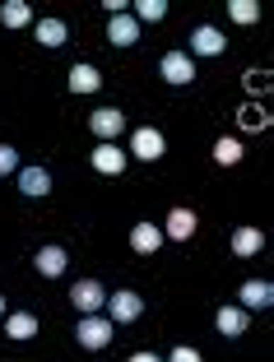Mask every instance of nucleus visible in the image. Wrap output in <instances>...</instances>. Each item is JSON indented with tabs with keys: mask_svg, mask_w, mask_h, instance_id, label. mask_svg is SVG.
Returning <instances> with one entry per match:
<instances>
[{
	"mask_svg": "<svg viewBox=\"0 0 274 362\" xmlns=\"http://www.w3.org/2000/svg\"><path fill=\"white\" fill-rule=\"evenodd\" d=\"M242 126H246V130L270 126V112H261V107H242Z\"/></svg>",
	"mask_w": 274,
	"mask_h": 362,
	"instance_id": "25",
	"label": "nucleus"
},
{
	"mask_svg": "<svg viewBox=\"0 0 274 362\" xmlns=\"http://www.w3.org/2000/svg\"><path fill=\"white\" fill-rule=\"evenodd\" d=\"M103 88V75L93 65H70V93H98Z\"/></svg>",
	"mask_w": 274,
	"mask_h": 362,
	"instance_id": "15",
	"label": "nucleus"
},
{
	"mask_svg": "<svg viewBox=\"0 0 274 362\" xmlns=\"http://www.w3.org/2000/svg\"><path fill=\"white\" fill-rule=\"evenodd\" d=\"M214 325H219V334H228V339H237V334L246 330V311H242V307H219V316H214Z\"/></svg>",
	"mask_w": 274,
	"mask_h": 362,
	"instance_id": "16",
	"label": "nucleus"
},
{
	"mask_svg": "<svg viewBox=\"0 0 274 362\" xmlns=\"http://www.w3.org/2000/svg\"><path fill=\"white\" fill-rule=\"evenodd\" d=\"M242 153H246V144L242 139H219V144H214V163H219V168H232V163H242Z\"/></svg>",
	"mask_w": 274,
	"mask_h": 362,
	"instance_id": "20",
	"label": "nucleus"
},
{
	"mask_svg": "<svg viewBox=\"0 0 274 362\" xmlns=\"http://www.w3.org/2000/svg\"><path fill=\"white\" fill-rule=\"evenodd\" d=\"M65 37H70V28L61 19H38V42L42 47H65Z\"/></svg>",
	"mask_w": 274,
	"mask_h": 362,
	"instance_id": "18",
	"label": "nucleus"
},
{
	"mask_svg": "<svg viewBox=\"0 0 274 362\" xmlns=\"http://www.w3.org/2000/svg\"><path fill=\"white\" fill-rule=\"evenodd\" d=\"M14 172H19V153L10 144H0V177H14Z\"/></svg>",
	"mask_w": 274,
	"mask_h": 362,
	"instance_id": "24",
	"label": "nucleus"
},
{
	"mask_svg": "<svg viewBox=\"0 0 274 362\" xmlns=\"http://www.w3.org/2000/svg\"><path fill=\"white\" fill-rule=\"evenodd\" d=\"M265 251V233L261 228H237V233H232V256H261Z\"/></svg>",
	"mask_w": 274,
	"mask_h": 362,
	"instance_id": "13",
	"label": "nucleus"
},
{
	"mask_svg": "<svg viewBox=\"0 0 274 362\" xmlns=\"http://www.w3.org/2000/svg\"><path fill=\"white\" fill-rule=\"evenodd\" d=\"M237 298H242V311H265V307H274V284H265V279H246Z\"/></svg>",
	"mask_w": 274,
	"mask_h": 362,
	"instance_id": "9",
	"label": "nucleus"
},
{
	"mask_svg": "<svg viewBox=\"0 0 274 362\" xmlns=\"http://www.w3.org/2000/svg\"><path fill=\"white\" fill-rule=\"evenodd\" d=\"M159 246H163V228H154V223H135V228H130V251L154 256Z\"/></svg>",
	"mask_w": 274,
	"mask_h": 362,
	"instance_id": "12",
	"label": "nucleus"
},
{
	"mask_svg": "<svg viewBox=\"0 0 274 362\" xmlns=\"http://www.w3.org/2000/svg\"><path fill=\"white\" fill-rule=\"evenodd\" d=\"M38 274L42 279H61L65 274V251L61 246H42V251H38Z\"/></svg>",
	"mask_w": 274,
	"mask_h": 362,
	"instance_id": "17",
	"label": "nucleus"
},
{
	"mask_svg": "<svg viewBox=\"0 0 274 362\" xmlns=\"http://www.w3.org/2000/svg\"><path fill=\"white\" fill-rule=\"evenodd\" d=\"M168 362H200V353L195 349H186V344H181V349H172V358Z\"/></svg>",
	"mask_w": 274,
	"mask_h": 362,
	"instance_id": "26",
	"label": "nucleus"
},
{
	"mask_svg": "<svg viewBox=\"0 0 274 362\" xmlns=\"http://www.w3.org/2000/svg\"><path fill=\"white\" fill-rule=\"evenodd\" d=\"M89 163H93V168L103 172V177H121V172H126V153L116 149V144H98Z\"/></svg>",
	"mask_w": 274,
	"mask_h": 362,
	"instance_id": "11",
	"label": "nucleus"
},
{
	"mask_svg": "<svg viewBox=\"0 0 274 362\" xmlns=\"http://www.w3.org/2000/svg\"><path fill=\"white\" fill-rule=\"evenodd\" d=\"M5 334H10V339H33V334H38V320H33L28 311H10V320H5Z\"/></svg>",
	"mask_w": 274,
	"mask_h": 362,
	"instance_id": "21",
	"label": "nucleus"
},
{
	"mask_svg": "<svg viewBox=\"0 0 274 362\" xmlns=\"http://www.w3.org/2000/svg\"><path fill=\"white\" fill-rule=\"evenodd\" d=\"M163 149H168V139H163V135H159V130H154V126L135 130V139H130V153H135V158H144V163L163 158Z\"/></svg>",
	"mask_w": 274,
	"mask_h": 362,
	"instance_id": "8",
	"label": "nucleus"
},
{
	"mask_svg": "<svg viewBox=\"0 0 274 362\" xmlns=\"http://www.w3.org/2000/svg\"><path fill=\"white\" fill-rule=\"evenodd\" d=\"M0 316H5V298H0Z\"/></svg>",
	"mask_w": 274,
	"mask_h": 362,
	"instance_id": "28",
	"label": "nucleus"
},
{
	"mask_svg": "<svg viewBox=\"0 0 274 362\" xmlns=\"http://www.w3.org/2000/svg\"><path fill=\"white\" fill-rule=\"evenodd\" d=\"M130 362H163V358H159V353H135Z\"/></svg>",
	"mask_w": 274,
	"mask_h": 362,
	"instance_id": "27",
	"label": "nucleus"
},
{
	"mask_svg": "<svg viewBox=\"0 0 274 362\" xmlns=\"http://www.w3.org/2000/svg\"><path fill=\"white\" fill-rule=\"evenodd\" d=\"M14 177H19L23 195H47V191H52V172H47V168H19Z\"/></svg>",
	"mask_w": 274,
	"mask_h": 362,
	"instance_id": "14",
	"label": "nucleus"
},
{
	"mask_svg": "<svg viewBox=\"0 0 274 362\" xmlns=\"http://www.w3.org/2000/svg\"><path fill=\"white\" fill-rule=\"evenodd\" d=\"M107 311H112V325H130V320H139V311H144V302H139V293H112L107 298Z\"/></svg>",
	"mask_w": 274,
	"mask_h": 362,
	"instance_id": "4",
	"label": "nucleus"
},
{
	"mask_svg": "<svg viewBox=\"0 0 274 362\" xmlns=\"http://www.w3.org/2000/svg\"><path fill=\"white\" fill-rule=\"evenodd\" d=\"M159 75L168 79V84L181 88V84H190V79H195V65L186 61V52H168V56L159 61Z\"/></svg>",
	"mask_w": 274,
	"mask_h": 362,
	"instance_id": "7",
	"label": "nucleus"
},
{
	"mask_svg": "<svg viewBox=\"0 0 274 362\" xmlns=\"http://www.w3.org/2000/svg\"><path fill=\"white\" fill-rule=\"evenodd\" d=\"M89 130H93V135L103 139V144H112V139L121 135V130H126V117H121L116 107H98L93 117H89Z\"/></svg>",
	"mask_w": 274,
	"mask_h": 362,
	"instance_id": "3",
	"label": "nucleus"
},
{
	"mask_svg": "<svg viewBox=\"0 0 274 362\" xmlns=\"http://www.w3.org/2000/svg\"><path fill=\"white\" fill-rule=\"evenodd\" d=\"M223 47H228V37H223V28H214V23H200V28L190 33V52L195 56H223Z\"/></svg>",
	"mask_w": 274,
	"mask_h": 362,
	"instance_id": "6",
	"label": "nucleus"
},
{
	"mask_svg": "<svg viewBox=\"0 0 274 362\" xmlns=\"http://www.w3.org/2000/svg\"><path fill=\"white\" fill-rule=\"evenodd\" d=\"M228 14H232V23H256L261 19V5H256V0H232Z\"/></svg>",
	"mask_w": 274,
	"mask_h": 362,
	"instance_id": "23",
	"label": "nucleus"
},
{
	"mask_svg": "<svg viewBox=\"0 0 274 362\" xmlns=\"http://www.w3.org/2000/svg\"><path fill=\"white\" fill-rule=\"evenodd\" d=\"M107 42L112 47H135L139 42V19L135 14H112V23H107Z\"/></svg>",
	"mask_w": 274,
	"mask_h": 362,
	"instance_id": "5",
	"label": "nucleus"
},
{
	"mask_svg": "<svg viewBox=\"0 0 274 362\" xmlns=\"http://www.w3.org/2000/svg\"><path fill=\"white\" fill-rule=\"evenodd\" d=\"M0 23H5V28H28L33 14H28L23 0H5V5H0Z\"/></svg>",
	"mask_w": 274,
	"mask_h": 362,
	"instance_id": "19",
	"label": "nucleus"
},
{
	"mask_svg": "<svg viewBox=\"0 0 274 362\" xmlns=\"http://www.w3.org/2000/svg\"><path fill=\"white\" fill-rule=\"evenodd\" d=\"M70 302H74V311H84V316H98V311L107 307V288L98 284V279H79V284L70 288Z\"/></svg>",
	"mask_w": 274,
	"mask_h": 362,
	"instance_id": "2",
	"label": "nucleus"
},
{
	"mask_svg": "<svg viewBox=\"0 0 274 362\" xmlns=\"http://www.w3.org/2000/svg\"><path fill=\"white\" fill-rule=\"evenodd\" d=\"M163 14H168V0H139V5H135V19L139 23H159Z\"/></svg>",
	"mask_w": 274,
	"mask_h": 362,
	"instance_id": "22",
	"label": "nucleus"
},
{
	"mask_svg": "<svg viewBox=\"0 0 274 362\" xmlns=\"http://www.w3.org/2000/svg\"><path fill=\"white\" fill-rule=\"evenodd\" d=\"M163 237H172V242H190L195 237V214L181 204V209L168 214V223H163Z\"/></svg>",
	"mask_w": 274,
	"mask_h": 362,
	"instance_id": "10",
	"label": "nucleus"
},
{
	"mask_svg": "<svg viewBox=\"0 0 274 362\" xmlns=\"http://www.w3.org/2000/svg\"><path fill=\"white\" fill-rule=\"evenodd\" d=\"M112 334H116V325H112V320H103V316H84L79 325H74V339H79V349H89V353L107 349Z\"/></svg>",
	"mask_w": 274,
	"mask_h": 362,
	"instance_id": "1",
	"label": "nucleus"
}]
</instances>
